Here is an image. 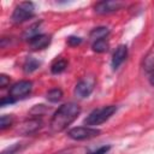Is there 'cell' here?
<instances>
[{
  "label": "cell",
  "mask_w": 154,
  "mask_h": 154,
  "mask_svg": "<svg viewBox=\"0 0 154 154\" xmlns=\"http://www.w3.org/2000/svg\"><path fill=\"white\" fill-rule=\"evenodd\" d=\"M100 134V131L97 129H93L90 126H78V128H73L71 130H69L67 135L69 137L77 140V141H82V140H89L93 138L95 136H97Z\"/></svg>",
  "instance_id": "obj_4"
},
{
  "label": "cell",
  "mask_w": 154,
  "mask_h": 154,
  "mask_svg": "<svg viewBox=\"0 0 154 154\" xmlns=\"http://www.w3.org/2000/svg\"><path fill=\"white\" fill-rule=\"evenodd\" d=\"M150 83L154 85V72H153V75H152V77H150Z\"/></svg>",
  "instance_id": "obj_22"
},
{
  "label": "cell",
  "mask_w": 154,
  "mask_h": 154,
  "mask_svg": "<svg viewBox=\"0 0 154 154\" xmlns=\"http://www.w3.org/2000/svg\"><path fill=\"white\" fill-rule=\"evenodd\" d=\"M82 42V40L79 38V37H75V36H70L69 38H67V43L70 45V46H77V45H79Z\"/></svg>",
  "instance_id": "obj_18"
},
{
  "label": "cell",
  "mask_w": 154,
  "mask_h": 154,
  "mask_svg": "<svg viewBox=\"0 0 154 154\" xmlns=\"http://www.w3.org/2000/svg\"><path fill=\"white\" fill-rule=\"evenodd\" d=\"M31 88H32V83L30 81H19L10 88V96L14 100L19 97H24L31 91Z\"/></svg>",
  "instance_id": "obj_5"
},
{
  "label": "cell",
  "mask_w": 154,
  "mask_h": 154,
  "mask_svg": "<svg viewBox=\"0 0 154 154\" xmlns=\"http://www.w3.org/2000/svg\"><path fill=\"white\" fill-rule=\"evenodd\" d=\"M38 66H40V61L37 59L32 58V57H29V58H26V60L23 65V70H24V72L30 73V72L35 71Z\"/></svg>",
  "instance_id": "obj_13"
},
{
  "label": "cell",
  "mask_w": 154,
  "mask_h": 154,
  "mask_svg": "<svg viewBox=\"0 0 154 154\" xmlns=\"http://www.w3.org/2000/svg\"><path fill=\"white\" fill-rule=\"evenodd\" d=\"M93 51L94 52H96V53H105V52H107L108 51V42L106 41V38L105 40H99V41H95V42H93Z\"/></svg>",
  "instance_id": "obj_14"
},
{
  "label": "cell",
  "mask_w": 154,
  "mask_h": 154,
  "mask_svg": "<svg viewBox=\"0 0 154 154\" xmlns=\"http://www.w3.org/2000/svg\"><path fill=\"white\" fill-rule=\"evenodd\" d=\"M123 6H124V4L122 1H114V0H111V1H100V2H97L94 6V10H95L96 13L105 14V13H111V12L118 11Z\"/></svg>",
  "instance_id": "obj_6"
},
{
  "label": "cell",
  "mask_w": 154,
  "mask_h": 154,
  "mask_svg": "<svg viewBox=\"0 0 154 154\" xmlns=\"http://www.w3.org/2000/svg\"><path fill=\"white\" fill-rule=\"evenodd\" d=\"M12 123H13V117L8 116V114H4V116H1V119H0V129L1 130L7 129L12 125Z\"/></svg>",
  "instance_id": "obj_16"
},
{
  "label": "cell",
  "mask_w": 154,
  "mask_h": 154,
  "mask_svg": "<svg viewBox=\"0 0 154 154\" xmlns=\"http://www.w3.org/2000/svg\"><path fill=\"white\" fill-rule=\"evenodd\" d=\"M81 113V107L75 102L64 103L58 108L51 119L49 128L52 132H60L65 130Z\"/></svg>",
  "instance_id": "obj_1"
},
{
  "label": "cell",
  "mask_w": 154,
  "mask_h": 154,
  "mask_svg": "<svg viewBox=\"0 0 154 154\" xmlns=\"http://www.w3.org/2000/svg\"><path fill=\"white\" fill-rule=\"evenodd\" d=\"M144 67L147 71H154V54L152 57H147L144 61Z\"/></svg>",
  "instance_id": "obj_17"
},
{
  "label": "cell",
  "mask_w": 154,
  "mask_h": 154,
  "mask_svg": "<svg viewBox=\"0 0 154 154\" xmlns=\"http://www.w3.org/2000/svg\"><path fill=\"white\" fill-rule=\"evenodd\" d=\"M109 34V30L105 26H99V28H95L90 31V38L95 42V41H99V40H105L107 37V35Z\"/></svg>",
  "instance_id": "obj_11"
},
{
  "label": "cell",
  "mask_w": 154,
  "mask_h": 154,
  "mask_svg": "<svg viewBox=\"0 0 154 154\" xmlns=\"http://www.w3.org/2000/svg\"><path fill=\"white\" fill-rule=\"evenodd\" d=\"M126 57H128L126 46H124V45L118 46L117 49L113 53V57H112V67L113 69H118L123 64V61L126 59Z\"/></svg>",
  "instance_id": "obj_8"
},
{
  "label": "cell",
  "mask_w": 154,
  "mask_h": 154,
  "mask_svg": "<svg viewBox=\"0 0 154 154\" xmlns=\"http://www.w3.org/2000/svg\"><path fill=\"white\" fill-rule=\"evenodd\" d=\"M46 97L48 101L51 102H58L61 97H63V91L58 88H54V89H51L47 94H46Z\"/></svg>",
  "instance_id": "obj_15"
},
{
  "label": "cell",
  "mask_w": 154,
  "mask_h": 154,
  "mask_svg": "<svg viewBox=\"0 0 154 154\" xmlns=\"http://www.w3.org/2000/svg\"><path fill=\"white\" fill-rule=\"evenodd\" d=\"M91 91H93V83H90L89 81H79L75 88L76 96H78L81 99L88 97Z\"/></svg>",
  "instance_id": "obj_9"
},
{
  "label": "cell",
  "mask_w": 154,
  "mask_h": 154,
  "mask_svg": "<svg viewBox=\"0 0 154 154\" xmlns=\"http://www.w3.org/2000/svg\"><path fill=\"white\" fill-rule=\"evenodd\" d=\"M66 66H67V61L65 60V59H63V58H57L53 63H52V65H51V71L53 72V73H60V72H63L65 69H66Z\"/></svg>",
  "instance_id": "obj_12"
},
{
  "label": "cell",
  "mask_w": 154,
  "mask_h": 154,
  "mask_svg": "<svg viewBox=\"0 0 154 154\" xmlns=\"http://www.w3.org/2000/svg\"><path fill=\"white\" fill-rule=\"evenodd\" d=\"M35 14V6L30 1H23L16 6L12 13V20L14 23H23Z\"/></svg>",
  "instance_id": "obj_3"
},
{
  "label": "cell",
  "mask_w": 154,
  "mask_h": 154,
  "mask_svg": "<svg viewBox=\"0 0 154 154\" xmlns=\"http://www.w3.org/2000/svg\"><path fill=\"white\" fill-rule=\"evenodd\" d=\"M41 120H38V119H30V120H28V122H24L19 128H18V131H20L22 134H24V135H30L31 132H35L37 129H40L41 128Z\"/></svg>",
  "instance_id": "obj_10"
},
{
  "label": "cell",
  "mask_w": 154,
  "mask_h": 154,
  "mask_svg": "<svg viewBox=\"0 0 154 154\" xmlns=\"http://www.w3.org/2000/svg\"><path fill=\"white\" fill-rule=\"evenodd\" d=\"M108 150H109V146H103V147H100L99 149H96L94 152L88 153V154H106Z\"/></svg>",
  "instance_id": "obj_19"
},
{
  "label": "cell",
  "mask_w": 154,
  "mask_h": 154,
  "mask_svg": "<svg viewBox=\"0 0 154 154\" xmlns=\"http://www.w3.org/2000/svg\"><path fill=\"white\" fill-rule=\"evenodd\" d=\"M51 43V36L45 34H38L29 40V48L32 51H40L48 47Z\"/></svg>",
  "instance_id": "obj_7"
},
{
  "label": "cell",
  "mask_w": 154,
  "mask_h": 154,
  "mask_svg": "<svg viewBox=\"0 0 154 154\" xmlns=\"http://www.w3.org/2000/svg\"><path fill=\"white\" fill-rule=\"evenodd\" d=\"M8 83H10V78L6 75H0V87L5 88Z\"/></svg>",
  "instance_id": "obj_20"
},
{
  "label": "cell",
  "mask_w": 154,
  "mask_h": 154,
  "mask_svg": "<svg viewBox=\"0 0 154 154\" xmlns=\"http://www.w3.org/2000/svg\"><path fill=\"white\" fill-rule=\"evenodd\" d=\"M116 111H117V106H114V105L99 107L87 116V118L84 119V124L89 125V126L100 125V124L105 123L107 119H109Z\"/></svg>",
  "instance_id": "obj_2"
},
{
  "label": "cell",
  "mask_w": 154,
  "mask_h": 154,
  "mask_svg": "<svg viewBox=\"0 0 154 154\" xmlns=\"http://www.w3.org/2000/svg\"><path fill=\"white\" fill-rule=\"evenodd\" d=\"M16 100L14 99H12L11 96H8V97H2L1 99V106L4 107V106H6L7 103H13Z\"/></svg>",
  "instance_id": "obj_21"
}]
</instances>
